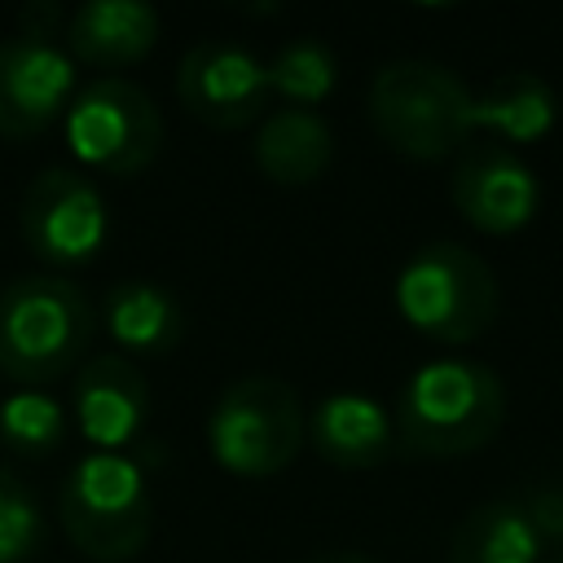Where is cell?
<instances>
[{"label": "cell", "mask_w": 563, "mask_h": 563, "mask_svg": "<svg viewBox=\"0 0 563 563\" xmlns=\"http://www.w3.org/2000/svg\"><path fill=\"white\" fill-rule=\"evenodd\" d=\"M396 312L431 343H475L497 317V277L471 246L427 242L396 273Z\"/></svg>", "instance_id": "cell-5"}, {"label": "cell", "mask_w": 563, "mask_h": 563, "mask_svg": "<svg viewBox=\"0 0 563 563\" xmlns=\"http://www.w3.org/2000/svg\"><path fill=\"white\" fill-rule=\"evenodd\" d=\"M57 26H66V13L53 0H31L18 13V35H35V40H57Z\"/></svg>", "instance_id": "cell-23"}, {"label": "cell", "mask_w": 563, "mask_h": 563, "mask_svg": "<svg viewBox=\"0 0 563 563\" xmlns=\"http://www.w3.org/2000/svg\"><path fill=\"white\" fill-rule=\"evenodd\" d=\"M66 44L70 57L119 70L150 57L158 44V13L141 0H88L66 18Z\"/></svg>", "instance_id": "cell-14"}, {"label": "cell", "mask_w": 563, "mask_h": 563, "mask_svg": "<svg viewBox=\"0 0 563 563\" xmlns=\"http://www.w3.org/2000/svg\"><path fill=\"white\" fill-rule=\"evenodd\" d=\"M554 119H559L554 88L532 70H510V75L493 79L471 106V123L510 145L541 141L554 128Z\"/></svg>", "instance_id": "cell-18"}, {"label": "cell", "mask_w": 563, "mask_h": 563, "mask_svg": "<svg viewBox=\"0 0 563 563\" xmlns=\"http://www.w3.org/2000/svg\"><path fill=\"white\" fill-rule=\"evenodd\" d=\"M268 70V92L286 106V110H312L321 106L334 84H339V62L321 40H290L273 62H264Z\"/></svg>", "instance_id": "cell-20"}, {"label": "cell", "mask_w": 563, "mask_h": 563, "mask_svg": "<svg viewBox=\"0 0 563 563\" xmlns=\"http://www.w3.org/2000/svg\"><path fill=\"white\" fill-rule=\"evenodd\" d=\"M308 440L317 457L339 471H374L396 449V422L378 400L361 391H334L308 413Z\"/></svg>", "instance_id": "cell-13"}, {"label": "cell", "mask_w": 563, "mask_h": 563, "mask_svg": "<svg viewBox=\"0 0 563 563\" xmlns=\"http://www.w3.org/2000/svg\"><path fill=\"white\" fill-rule=\"evenodd\" d=\"M471 88L440 62L400 57L374 70L369 79V123L405 158L435 163L462 150L475 132Z\"/></svg>", "instance_id": "cell-3"}, {"label": "cell", "mask_w": 563, "mask_h": 563, "mask_svg": "<svg viewBox=\"0 0 563 563\" xmlns=\"http://www.w3.org/2000/svg\"><path fill=\"white\" fill-rule=\"evenodd\" d=\"M66 145L92 172L136 176L163 150V114L141 84L106 75L70 101Z\"/></svg>", "instance_id": "cell-7"}, {"label": "cell", "mask_w": 563, "mask_h": 563, "mask_svg": "<svg viewBox=\"0 0 563 563\" xmlns=\"http://www.w3.org/2000/svg\"><path fill=\"white\" fill-rule=\"evenodd\" d=\"M334 158V132L317 110H273L255 132V167L273 185H312Z\"/></svg>", "instance_id": "cell-16"}, {"label": "cell", "mask_w": 563, "mask_h": 563, "mask_svg": "<svg viewBox=\"0 0 563 563\" xmlns=\"http://www.w3.org/2000/svg\"><path fill=\"white\" fill-rule=\"evenodd\" d=\"M150 413V383L136 361L119 352L88 356L70 387V418L79 422L84 440H92L101 453H119L132 444Z\"/></svg>", "instance_id": "cell-12"}, {"label": "cell", "mask_w": 563, "mask_h": 563, "mask_svg": "<svg viewBox=\"0 0 563 563\" xmlns=\"http://www.w3.org/2000/svg\"><path fill=\"white\" fill-rule=\"evenodd\" d=\"M303 563H378V559L356 554V550H330V554H312V559H303Z\"/></svg>", "instance_id": "cell-24"}, {"label": "cell", "mask_w": 563, "mask_h": 563, "mask_svg": "<svg viewBox=\"0 0 563 563\" xmlns=\"http://www.w3.org/2000/svg\"><path fill=\"white\" fill-rule=\"evenodd\" d=\"M0 444L13 457L40 462L66 444V409L40 387H18L0 400Z\"/></svg>", "instance_id": "cell-19"}, {"label": "cell", "mask_w": 563, "mask_h": 563, "mask_svg": "<svg viewBox=\"0 0 563 563\" xmlns=\"http://www.w3.org/2000/svg\"><path fill=\"white\" fill-rule=\"evenodd\" d=\"M18 224L26 246L48 264H88L110 233V211L92 176L79 167H48L40 172L18 207Z\"/></svg>", "instance_id": "cell-8"}, {"label": "cell", "mask_w": 563, "mask_h": 563, "mask_svg": "<svg viewBox=\"0 0 563 563\" xmlns=\"http://www.w3.org/2000/svg\"><path fill=\"white\" fill-rule=\"evenodd\" d=\"M545 541L523 515L519 497L479 501L449 537V563H541Z\"/></svg>", "instance_id": "cell-17"}, {"label": "cell", "mask_w": 563, "mask_h": 563, "mask_svg": "<svg viewBox=\"0 0 563 563\" xmlns=\"http://www.w3.org/2000/svg\"><path fill=\"white\" fill-rule=\"evenodd\" d=\"M554 563H563V559H554Z\"/></svg>", "instance_id": "cell-25"}, {"label": "cell", "mask_w": 563, "mask_h": 563, "mask_svg": "<svg viewBox=\"0 0 563 563\" xmlns=\"http://www.w3.org/2000/svg\"><path fill=\"white\" fill-rule=\"evenodd\" d=\"M449 198L466 224L479 233H519L541 202V185L532 167L510 145H466L449 176Z\"/></svg>", "instance_id": "cell-11"}, {"label": "cell", "mask_w": 563, "mask_h": 563, "mask_svg": "<svg viewBox=\"0 0 563 563\" xmlns=\"http://www.w3.org/2000/svg\"><path fill=\"white\" fill-rule=\"evenodd\" d=\"M308 440V413L290 383L251 374L220 391L207 418L211 457L246 479L286 471Z\"/></svg>", "instance_id": "cell-6"}, {"label": "cell", "mask_w": 563, "mask_h": 563, "mask_svg": "<svg viewBox=\"0 0 563 563\" xmlns=\"http://www.w3.org/2000/svg\"><path fill=\"white\" fill-rule=\"evenodd\" d=\"M44 545V515L22 475L0 466V563H26Z\"/></svg>", "instance_id": "cell-21"}, {"label": "cell", "mask_w": 563, "mask_h": 563, "mask_svg": "<svg viewBox=\"0 0 563 563\" xmlns=\"http://www.w3.org/2000/svg\"><path fill=\"white\" fill-rule=\"evenodd\" d=\"M106 330L119 347V356H167L180 343L185 317H180V299L145 277H128L114 282L106 295Z\"/></svg>", "instance_id": "cell-15"}, {"label": "cell", "mask_w": 563, "mask_h": 563, "mask_svg": "<svg viewBox=\"0 0 563 563\" xmlns=\"http://www.w3.org/2000/svg\"><path fill=\"white\" fill-rule=\"evenodd\" d=\"M97 308L57 273H26L0 290V374L40 387L88 361Z\"/></svg>", "instance_id": "cell-2"}, {"label": "cell", "mask_w": 563, "mask_h": 563, "mask_svg": "<svg viewBox=\"0 0 563 563\" xmlns=\"http://www.w3.org/2000/svg\"><path fill=\"white\" fill-rule=\"evenodd\" d=\"M57 519L70 545L92 563H128L145 550L154 506L141 462L123 453H84L57 493Z\"/></svg>", "instance_id": "cell-4"}, {"label": "cell", "mask_w": 563, "mask_h": 563, "mask_svg": "<svg viewBox=\"0 0 563 563\" xmlns=\"http://www.w3.org/2000/svg\"><path fill=\"white\" fill-rule=\"evenodd\" d=\"M176 101L198 123L216 132H238L268 110V70L238 40H202L185 53L176 70Z\"/></svg>", "instance_id": "cell-9"}, {"label": "cell", "mask_w": 563, "mask_h": 563, "mask_svg": "<svg viewBox=\"0 0 563 563\" xmlns=\"http://www.w3.org/2000/svg\"><path fill=\"white\" fill-rule=\"evenodd\" d=\"M391 422L409 457H462L501 431L506 387L484 361L440 356L405 378Z\"/></svg>", "instance_id": "cell-1"}, {"label": "cell", "mask_w": 563, "mask_h": 563, "mask_svg": "<svg viewBox=\"0 0 563 563\" xmlns=\"http://www.w3.org/2000/svg\"><path fill=\"white\" fill-rule=\"evenodd\" d=\"M75 57L57 40H0V141L40 136L70 101Z\"/></svg>", "instance_id": "cell-10"}, {"label": "cell", "mask_w": 563, "mask_h": 563, "mask_svg": "<svg viewBox=\"0 0 563 563\" xmlns=\"http://www.w3.org/2000/svg\"><path fill=\"white\" fill-rule=\"evenodd\" d=\"M523 515L532 519L537 537L550 545V541H563V479H545V484H532L523 493H515Z\"/></svg>", "instance_id": "cell-22"}]
</instances>
